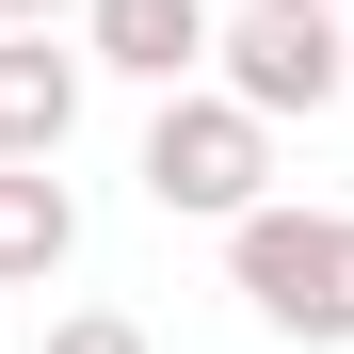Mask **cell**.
Returning a JSON list of instances; mask_svg holds the SVG:
<instances>
[{
    "label": "cell",
    "mask_w": 354,
    "mask_h": 354,
    "mask_svg": "<svg viewBox=\"0 0 354 354\" xmlns=\"http://www.w3.org/2000/svg\"><path fill=\"white\" fill-rule=\"evenodd\" d=\"M258 177H274V113H258V97L161 81V113H145V209H177V225H242Z\"/></svg>",
    "instance_id": "1"
},
{
    "label": "cell",
    "mask_w": 354,
    "mask_h": 354,
    "mask_svg": "<svg viewBox=\"0 0 354 354\" xmlns=\"http://www.w3.org/2000/svg\"><path fill=\"white\" fill-rule=\"evenodd\" d=\"M225 274H242V306L274 322V338H306V354H338L354 338V209H242L225 225Z\"/></svg>",
    "instance_id": "2"
},
{
    "label": "cell",
    "mask_w": 354,
    "mask_h": 354,
    "mask_svg": "<svg viewBox=\"0 0 354 354\" xmlns=\"http://www.w3.org/2000/svg\"><path fill=\"white\" fill-rule=\"evenodd\" d=\"M209 81L258 97L274 129H290V113H338L354 97V17H338V0H258L242 32H209Z\"/></svg>",
    "instance_id": "3"
},
{
    "label": "cell",
    "mask_w": 354,
    "mask_h": 354,
    "mask_svg": "<svg viewBox=\"0 0 354 354\" xmlns=\"http://www.w3.org/2000/svg\"><path fill=\"white\" fill-rule=\"evenodd\" d=\"M81 65L113 81H209V0H81Z\"/></svg>",
    "instance_id": "4"
},
{
    "label": "cell",
    "mask_w": 354,
    "mask_h": 354,
    "mask_svg": "<svg viewBox=\"0 0 354 354\" xmlns=\"http://www.w3.org/2000/svg\"><path fill=\"white\" fill-rule=\"evenodd\" d=\"M65 129H81V48L0 17V161H65Z\"/></svg>",
    "instance_id": "5"
},
{
    "label": "cell",
    "mask_w": 354,
    "mask_h": 354,
    "mask_svg": "<svg viewBox=\"0 0 354 354\" xmlns=\"http://www.w3.org/2000/svg\"><path fill=\"white\" fill-rule=\"evenodd\" d=\"M65 258H81V194L48 161H0V290H48Z\"/></svg>",
    "instance_id": "6"
},
{
    "label": "cell",
    "mask_w": 354,
    "mask_h": 354,
    "mask_svg": "<svg viewBox=\"0 0 354 354\" xmlns=\"http://www.w3.org/2000/svg\"><path fill=\"white\" fill-rule=\"evenodd\" d=\"M32 354H145V322H129V306H65Z\"/></svg>",
    "instance_id": "7"
},
{
    "label": "cell",
    "mask_w": 354,
    "mask_h": 354,
    "mask_svg": "<svg viewBox=\"0 0 354 354\" xmlns=\"http://www.w3.org/2000/svg\"><path fill=\"white\" fill-rule=\"evenodd\" d=\"M0 17H17V32H48V17H81V0H0Z\"/></svg>",
    "instance_id": "8"
}]
</instances>
